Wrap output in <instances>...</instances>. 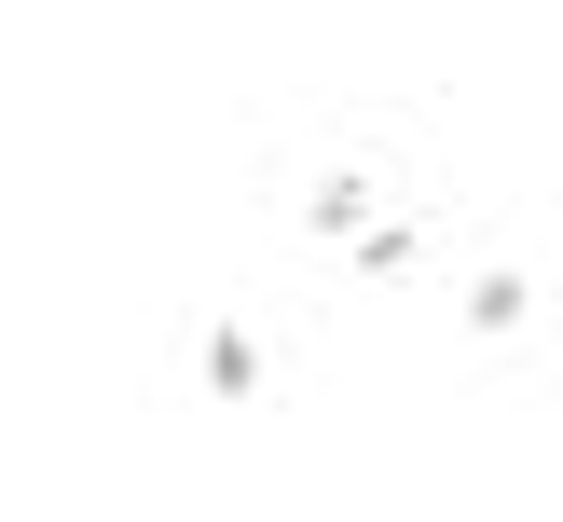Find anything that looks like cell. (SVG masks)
<instances>
[{
    "label": "cell",
    "mask_w": 563,
    "mask_h": 522,
    "mask_svg": "<svg viewBox=\"0 0 563 522\" xmlns=\"http://www.w3.org/2000/svg\"><path fill=\"white\" fill-rule=\"evenodd\" d=\"M192 385H207V399H234V412H247V399H262V385H275V371H262V344H247V330H234V316H220V330H207V344H192Z\"/></svg>",
    "instance_id": "cell-1"
},
{
    "label": "cell",
    "mask_w": 563,
    "mask_h": 522,
    "mask_svg": "<svg viewBox=\"0 0 563 522\" xmlns=\"http://www.w3.org/2000/svg\"><path fill=\"white\" fill-rule=\"evenodd\" d=\"M357 275H412V262H427V220H357Z\"/></svg>",
    "instance_id": "cell-2"
},
{
    "label": "cell",
    "mask_w": 563,
    "mask_h": 522,
    "mask_svg": "<svg viewBox=\"0 0 563 522\" xmlns=\"http://www.w3.org/2000/svg\"><path fill=\"white\" fill-rule=\"evenodd\" d=\"M302 220H317V234H357V220H372V179H357V165H330V179L302 192Z\"/></svg>",
    "instance_id": "cell-3"
},
{
    "label": "cell",
    "mask_w": 563,
    "mask_h": 522,
    "mask_svg": "<svg viewBox=\"0 0 563 522\" xmlns=\"http://www.w3.org/2000/svg\"><path fill=\"white\" fill-rule=\"evenodd\" d=\"M522 316H537V289H522V275H482V289H467V330H495V344H509Z\"/></svg>",
    "instance_id": "cell-4"
}]
</instances>
